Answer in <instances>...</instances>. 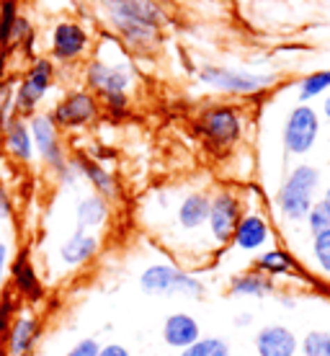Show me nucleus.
I'll return each instance as SVG.
<instances>
[{"label": "nucleus", "instance_id": "obj_1", "mask_svg": "<svg viewBox=\"0 0 330 356\" xmlns=\"http://www.w3.org/2000/svg\"><path fill=\"white\" fill-rule=\"evenodd\" d=\"M101 3L108 8L114 24L129 44L147 47L158 39L163 10L152 0H101Z\"/></svg>", "mask_w": 330, "mask_h": 356}, {"label": "nucleus", "instance_id": "obj_2", "mask_svg": "<svg viewBox=\"0 0 330 356\" xmlns=\"http://www.w3.org/2000/svg\"><path fill=\"white\" fill-rule=\"evenodd\" d=\"M320 188V170L310 163H299L286 173L284 184L277 191L279 214L286 222L299 225L307 220L310 209L315 207V196Z\"/></svg>", "mask_w": 330, "mask_h": 356}, {"label": "nucleus", "instance_id": "obj_3", "mask_svg": "<svg viewBox=\"0 0 330 356\" xmlns=\"http://www.w3.org/2000/svg\"><path fill=\"white\" fill-rule=\"evenodd\" d=\"M140 289L150 297H188V300H201L206 294L204 282L194 271L173 264H150L140 274Z\"/></svg>", "mask_w": 330, "mask_h": 356}, {"label": "nucleus", "instance_id": "obj_4", "mask_svg": "<svg viewBox=\"0 0 330 356\" xmlns=\"http://www.w3.org/2000/svg\"><path fill=\"white\" fill-rule=\"evenodd\" d=\"M320 134V114L310 104H297L286 114L284 129H281V143H284L286 155L302 158L313 150Z\"/></svg>", "mask_w": 330, "mask_h": 356}, {"label": "nucleus", "instance_id": "obj_5", "mask_svg": "<svg viewBox=\"0 0 330 356\" xmlns=\"http://www.w3.org/2000/svg\"><path fill=\"white\" fill-rule=\"evenodd\" d=\"M199 81L222 93H238V96H250L261 90L271 88L274 75H261V72L238 70V67H222V65H206L199 70Z\"/></svg>", "mask_w": 330, "mask_h": 356}, {"label": "nucleus", "instance_id": "obj_6", "mask_svg": "<svg viewBox=\"0 0 330 356\" xmlns=\"http://www.w3.org/2000/svg\"><path fill=\"white\" fill-rule=\"evenodd\" d=\"M242 217V204L238 194L232 191H220L209 199V220H206V230L209 238L217 245H227L235 235V227Z\"/></svg>", "mask_w": 330, "mask_h": 356}, {"label": "nucleus", "instance_id": "obj_7", "mask_svg": "<svg viewBox=\"0 0 330 356\" xmlns=\"http://www.w3.org/2000/svg\"><path fill=\"white\" fill-rule=\"evenodd\" d=\"M199 132L204 134L206 143L215 147H230L240 140L242 119L238 108L232 106H212L199 116Z\"/></svg>", "mask_w": 330, "mask_h": 356}, {"label": "nucleus", "instance_id": "obj_8", "mask_svg": "<svg viewBox=\"0 0 330 356\" xmlns=\"http://www.w3.org/2000/svg\"><path fill=\"white\" fill-rule=\"evenodd\" d=\"M31 140H34V150L42 155V161L49 163L54 170H60L63 173L67 168V163H65V152H63V145H60V137H57V124H54L52 116L47 114H36L31 119Z\"/></svg>", "mask_w": 330, "mask_h": 356}, {"label": "nucleus", "instance_id": "obj_9", "mask_svg": "<svg viewBox=\"0 0 330 356\" xmlns=\"http://www.w3.org/2000/svg\"><path fill=\"white\" fill-rule=\"evenodd\" d=\"M271 238H274V232H271L266 217L261 212H245L235 227L230 243L232 248L240 250V253H261V250H266Z\"/></svg>", "mask_w": 330, "mask_h": 356}, {"label": "nucleus", "instance_id": "obj_10", "mask_svg": "<svg viewBox=\"0 0 330 356\" xmlns=\"http://www.w3.org/2000/svg\"><path fill=\"white\" fill-rule=\"evenodd\" d=\"M99 114V104L96 98L85 93V90H75L67 98H63L57 108H54V124L65 127V129H75V127H85L90 124Z\"/></svg>", "mask_w": 330, "mask_h": 356}, {"label": "nucleus", "instance_id": "obj_11", "mask_svg": "<svg viewBox=\"0 0 330 356\" xmlns=\"http://www.w3.org/2000/svg\"><path fill=\"white\" fill-rule=\"evenodd\" d=\"M253 346H256L258 356H297L299 339H297L295 330L281 325V323H268V325L258 328Z\"/></svg>", "mask_w": 330, "mask_h": 356}, {"label": "nucleus", "instance_id": "obj_12", "mask_svg": "<svg viewBox=\"0 0 330 356\" xmlns=\"http://www.w3.org/2000/svg\"><path fill=\"white\" fill-rule=\"evenodd\" d=\"M163 343L173 351H183V348L194 346L204 333L199 321L191 312H170L168 318L163 321Z\"/></svg>", "mask_w": 330, "mask_h": 356}, {"label": "nucleus", "instance_id": "obj_13", "mask_svg": "<svg viewBox=\"0 0 330 356\" xmlns=\"http://www.w3.org/2000/svg\"><path fill=\"white\" fill-rule=\"evenodd\" d=\"M88 83L90 88H96L106 98L111 96H124L129 86H132V72L124 65H111V63H96L88 67Z\"/></svg>", "mask_w": 330, "mask_h": 356}, {"label": "nucleus", "instance_id": "obj_14", "mask_svg": "<svg viewBox=\"0 0 330 356\" xmlns=\"http://www.w3.org/2000/svg\"><path fill=\"white\" fill-rule=\"evenodd\" d=\"M52 86V65L47 60H39V63L26 72V78L18 86V96H16V106L18 111H34L36 104L47 96V90Z\"/></svg>", "mask_w": 330, "mask_h": 356}, {"label": "nucleus", "instance_id": "obj_15", "mask_svg": "<svg viewBox=\"0 0 330 356\" xmlns=\"http://www.w3.org/2000/svg\"><path fill=\"white\" fill-rule=\"evenodd\" d=\"M42 328L31 312H21L8 328V356H34Z\"/></svg>", "mask_w": 330, "mask_h": 356}, {"label": "nucleus", "instance_id": "obj_16", "mask_svg": "<svg viewBox=\"0 0 330 356\" xmlns=\"http://www.w3.org/2000/svg\"><path fill=\"white\" fill-rule=\"evenodd\" d=\"M99 235L96 232H88V230H75L67 238V241L60 245V261H63V266L67 268H78V266H85L96 253H99Z\"/></svg>", "mask_w": 330, "mask_h": 356}, {"label": "nucleus", "instance_id": "obj_17", "mask_svg": "<svg viewBox=\"0 0 330 356\" xmlns=\"http://www.w3.org/2000/svg\"><path fill=\"white\" fill-rule=\"evenodd\" d=\"M88 47V34L83 31L78 24H70V21H65L60 26L54 29L52 34V52L57 60H75V57H81L83 49Z\"/></svg>", "mask_w": 330, "mask_h": 356}, {"label": "nucleus", "instance_id": "obj_18", "mask_svg": "<svg viewBox=\"0 0 330 356\" xmlns=\"http://www.w3.org/2000/svg\"><path fill=\"white\" fill-rule=\"evenodd\" d=\"M209 220V196L201 191H191L181 199L179 209H176V222L183 232H197L206 227Z\"/></svg>", "mask_w": 330, "mask_h": 356}, {"label": "nucleus", "instance_id": "obj_19", "mask_svg": "<svg viewBox=\"0 0 330 356\" xmlns=\"http://www.w3.org/2000/svg\"><path fill=\"white\" fill-rule=\"evenodd\" d=\"M253 268L258 271V274L268 276V279H277V276H289L295 274L297 268V261L295 256L284 248H266L261 250L258 256H256V264Z\"/></svg>", "mask_w": 330, "mask_h": 356}, {"label": "nucleus", "instance_id": "obj_20", "mask_svg": "<svg viewBox=\"0 0 330 356\" xmlns=\"http://www.w3.org/2000/svg\"><path fill=\"white\" fill-rule=\"evenodd\" d=\"M274 292V282L268 276L253 271H242V274L232 276L230 282V294L232 297H250V300H263Z\"/></svg>", "mask_w": 330, "mask_h": 356}, {"label": "nucleus", "instance_id": "obj_21", "mask_svg": "<svg viewBox=\"0 0 330 356\" xmlns=\"http://www.w3.org/2000/svg\"><path fill=\"white\" fill-rule=\"evenodd\" d=\"M108 220V204L106 199L99 194L85 196L78 202V209H75V230H96Z\"/></svg>", "mask_w": 330, "mask_h": 356}, {"label": "nucleus", "instance_id": "obj_22", "mask_svg": "<svg viewBox=\"0 0 330 356\" xmlns=\"http://www.w3.org/2000/svg\"><path fill=\"white\" fill-rule=\"evenodd\" d=\"M6 145H8V152L16 158V161L28 163L31 158H34V140H31V129H28L24 122H13V124L8 127Z\"/></svg>", "mask_w": 330, "mask_h": 356}, {"label": "nucleus", "instance_id": "obj_23", "mask_svg": "<svg viewBox=\"0 0 330 356\" xmlns=\"http://www.w3.org/2000/svg\"><path fill=\"white\" fill-rule=\"evenodd\" d=\"M8 271H10V276H13L16 289L24 294V297H31V300L39 297V274H36L34 266L28 264L26 256H21V259H18Z\"/></svg>", "mask_w": 330, "mask_h": 356}, {"label": "nucleus", "instance_id": "obj_24", "mask_svg": "<svg viewBox=\"0 0 330 356\" xmlns=\"http://www.w3.org/2000/svg\"><path fill=\"white\" fill-rule=\"evenodd\" d=\"M78 170L81 173H85V178H88L90 184H93V188L99 191V196H114L116 194V184H114V176L108 173L101 163L96 161H88V158H83L81 163H78Z\"/></svg>", "mask_w": 330, "mask_h": 356}, {"label": "nucleus", "instance_id": "obj_25", "mask_svg": "<svg viewBox=\"0 0 330 356\" xmlns=\"http://www.w3.org/2000/svg\"><path fill=\"white\" fill-rule=\"evenodd\" d=\"M299 104H307V101H313V98H320V96H328L330 93V70H315L310 75H304L302 81H299Z\"/></svg>", "mask_w": 330, "mask_h": 356}, {"label": "nucleus", "instance_id": "obj_26", "mask_svg": "<svg viewBox=\"0 0 330 356\" xmlns=\"http://www.w3.org/2000/svg\"><path fill=\"white\" fill-rule=\"evenodd\" d=\"M179 356H232V348L222 336H201L194 346L179 351Z\"/></svg>", "mask_w": 330, "mask_h": 356}, {"label": "nucleus", "instance_id": "obj_27", "mask_svg": "<svg viewBox=\"0 0 330 356\" xmlns=\"http://www.w3.org/2000/svg\"><path fill=\"white\" fill-rule=\"evenodd\" d=\"M302 356H330V330H307L299 341Z\"/></svg>", "mask_w": 330, "mask_h": 356}, {"label": "nucleus", "instance_id": "obj_28", "mask_svg": "<svg viewBox=\"0 0 330 356\" xmlns=\"http://www.w3.org/2000/svg\"><path fill=\"white\" fill-rule=\"evenodd\" d=\"M313 261L322 276H330V230L313 238Z\"/></svg>", "mask_w": 330, "mask_h": 356}, {"label": "nucleus", "instance_id": "obj_29", "mask_svg": "<svg viewBox=\"0 0 330 356\" xmlns=\"http://www.w3.org/2000/svg\"><path fill=\"white\" fill-rule=\"evenodd\" d=\"M304 225H307V230H310V235H320V232L330 230V214L325 212V207L320 204V202H315V207L310 209V214H307V220H304Z\"/></svg>", "mask_w": 330, "mask_h": 356}, {"label": "nucleus", "instance_id": "obj_30", "mask_svg": "<svg viewBox=\"0 0 330 356\" xmlns=\"http://www.w3.org/2000/svg\"><path fill=\"white\" fill-rule=\"evenodd\" d=\"M101 343L96 339H81L65 356H99Z\"/></svg>", "mask_w": 330, "mask_h": 356}, {"label": "nucleus", "instance_id": "obj_31", "mask_svg": "<svg viewBox=\"0 0 330 356\" xmlns=\"http://www.w3.org/2000/svg\"><path fill=\"white\" fill-rule=\"evenodd\" d=\"M10 323H13V302L8 297L0 300V333H8Z\"/></svg>", "mask_w": 330, "mask_h": 356}, {"label": "nucleus", "instance_id": "obj_32", "mask_svg": "<svg viewBox=\"0 0 330 356\" xmlns=\"http://www.w3.org/2000/svg\"><path fill=\"white\" fill-rule=\"evenodd\" d=\"M99 356H134V354L124 346V343L111 341V343H104V346L99 348Z\"/></svg>", "mask_w": 330, "mask_h": 356}, {"label": "nucleus", "instance_id": "obj_33", "mask_svg": "<svg viewBox=\"0 0 330 356\" xmlns=\"http://www.w3.org/2000/svg\"><path fill=\"white\" fill-rule=\"evenodd\" d=\"M8 245L0 243V300H3V286H6V276H8Z\"/></svg>", "mask_w": 330, "mask_h": 356}, {"label": "nucleus", "instance_id": "obj_34", "mask_svg": "<svg viewBox=\"0 0 330 356\" xmlns=\"http://www.w3.org/2000/svg\"><path fill=\"white\" fill-rule=\"evenodd\" d=\"M10 212H13V207H10V199L8 194L0 188V222H6V220H10Z\"/></svg>", "mask_w": 330, "mask_h": 356}, {"label": "nucleus", "instance_id": "obj_35", "mask_svg": "<svg viewBox=\"0 0 330 356\" xmlns=\"http://www.w3.org/2000/svg\"><path fill=\"white\" fill-rule=\"evenodd\" d=\"M250 323H253V315H250V312H240V315L235 318V325H238V328H245Z\"/></svg>", "mask_w": 330, "mask_h": 356}, {"label": "nucleus", "instance_id": "obj_36", "mask_svg": "<svg viewBox=\"0 0 330 356\" xmlns=\"http://www.w3.org/2000/svg\"><path fill=\"white\" fill-rule=\"evenodd\" d=\"M320 204L325 207V212L330 214V186L325 188V191H322V199H320Z\"/></svg>", "mask_w": 330, "mask_h": 356}, {"label": "nucleus", "instance_id": "obj_37", "mask_svg": "<svg viewBox=\"0 0 330 356\" xmlns=\"http://www.w3.org/2000/svg\"><path fill=\"white\" fill-rule=\"evenodd\" d=\"M322 114H325V119H330V93L325 96V101H322Z\"/></svg>", "mask_w": 330, "mask_h": 356}]
</instances>
